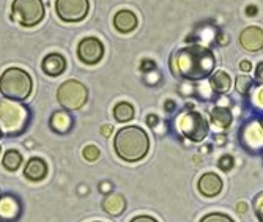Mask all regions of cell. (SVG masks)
I'll return each instance as SVG.
<instances>
[{
	"label": "cell",
	"instance_id": "cell-28",
	"mask_svg": "<svg viewBox=\"0 0 263 222\" xmlns=\"http://www.w3.org/2000/svg\"><path fill=\"white\" fill-rule=\"evenodd\" d=\"M254 103H255L257 107L263 109V87L255 91V95H254Z\"/></svg>",
	"mask_w": 263,
	"mask_h": 222
},
{
	"label": "cell",
	"instance_id": "cell-20",
	"mask_svg": "<svg viewBox=\"0 0 263 222\" xmlns=\"http://www.w3.org/2000/svg\"><path fill=\"white\" fill-rule=\"evenodd\" d=\"M211 121L218 128H229L232 125V112L227 107H214L211 110Z\"/></svg>",
	"mask_w": 263,
	"mask_h": 222
},
{
	"label": "cell",
	"instance_id": "cell-29",
	"mask_svg": "<svg viewBox=\"0 0 263 222\" xmlns=\"http://www.w3.org/2000/svg\"><path fill=\"white\" fill-rule=\"evenodd\" d=\"M140 69L142 71H145V72H153V69H155V62H152V60H143L142 62V65H140Z\"/></svg>",
	"mask_w": 263,
	"mask_h": 222
},
{
	"label": "cell",
	"instance_id": "cell-22",
	"mask_svg": "<svg viewBox=\"0 0 263 222\" xmlns=\"http://www.w3.org/2000/svg\"><path fill=\"white\" fill-rule=\"evenodd\" d=\"M4 167L8 169V170H17L19 165L22 164V156L19 152L16 150H8L4 156Z\"/></svg>",
	"mask_w": 263,
	"mask_h": 222
},
{
	"label": "cell",
	"instance_id": "cell-30",
	"mask_svg": "<svg viewBox=\"0 0 263 222\" xmlns=\"http://www.w3.org/2000/svg\"><path fill=\"white\" fill-rule=\"evenodd\" d=\"M255 79H257V82L263 84V62H260V63L257 65V69H255Z\"/></svg>",
	"mask_w": 263,
	"mask_h": 222
},
{
	"label": "cell",
	"instance_id": "cell-8",
	"mask_svg": "<svg viewBox=\"0 0 263 222\" xmlns=\"http://www.w3.org/2000/svg\"><path fill=\"white\" fill-rule=\"evenodd\" d=\"M88 0H57L55 11L65 22H79L88 14Z\"/></svg>",
	"mask_w": 263,
	"mask_h": 222
},
{
	"label": "cell",
	"instance_id": "cell-11",
	"mask_svg": "<svg viewBox=\"0 0 263 222\" xmlns=\"http://www.w3.org/2000/svg\"><path fill=\"white\" fill-rule=\"evenodd\" d=\"M197 188H199L200 194L205 197H216L222 192L224 183L218 174H214V172H206V174H203L199 178Z\"/></svg>",
	"mask_w": 263,
	"mask_h": 222
},
{
	"label": "cell",
	"instance_id": "cell-4",
	"mask_svg": "<svg viewBox=\"0 0 263 222\" xmlns=\"http://www.w3.org/2000/svg\"><path fill=\"white\" fill-rule=\"evenodd\" d=\"M29 112L22 104L11 100H0V130L16 136L27 125Z\"/></svg>",
	"mask_w": 263,
	"mask_h": 222
},
{
	"label": "cell",
	"instance_id": "cell-12",
	"mask_svg": "<svg viewBox=\"0 0 263 222\" xmlns=\"http://www.w3.org/2000/svg\"><path fill=\"white\" fill-rule=\"evenodd\" d=\"M240 44L251 52H257L263 49V29L257 26L246 27L240 35Z\"/></svg>",
	"mask_w": 263,
	"mask_h": 222
},
{
	"label": "cell",
	"instance_id": "cell-1",
	"mask_svg": "<svg viewBox=\"0 0 263 222\" xmlns=\"http://www.w3.org/2000/svg\"><path fill=\"white\" fill-rule=\"evenodd\" d=\"M214 55L205 46H187L174 55V74L184 79H203L210 76L214 68Z\"/></svg>",
	"mask_w": 263,
	"mask_h": 222
},
{
	"label": "cell",
	"instance_id": "cell-14",
	"mask_svg": "<svg viewBox=\"0 0 263 222\" xmlns=\"http://www.w3.org/2000/svg\"><path fill=\"white\" fill-rule=\"evenodd\" d=\"M114 27L120 33H129L137 27V16L129 10H120L114 16Z\"/></svg>",
	"mask_w": 263,
	"mask_h": 222
},
{
	"label": "cell",
	"instance_id": "cell-16",
	"mask_svg": "<svg viewBox=\"0 0 263 222\" xmlns=\"http://www.w3.org/2000/svg\"><path fill=\"white\" fill-rule=\"evenodd\" d=\"M41 66H43V71L46 74H49V76H59V74H62L65 71L66 62L59 54H49L43 60Z\"/></svg>",
	"mask_w": 263,
	"mask_h": 222
},
{
	"label": "cell",
	"instance_id": "cell-32",
	"mask_svg": "<svg viewBox=\"0 0 263 222\" xmlns=\"http://www.w3.org/2000/svg\"><path fill=\"white\" fill-rule=\"evenodd\" d=\"M158 121H159V118L156 117V115H148L147 117V123L150 126H156L158 125Z\"/></svg>",
	"mask_w": 263,
	"mask_h": 222
},
{
	"label": "cell",
	"instance_id": "cell-40",
	"mask_svg": "<svg viewBox=\"0 0 263 222\" xmlns=\"http://www.w3.org/2000/svg\"><path fill=\"white\" fill-rule=\"evenodd\" d=\"M260 123H261V126H263V118H261V121H260Z\"/></svg>",
	"mask_w": 263,
	"mask_h": 222
},
{
	"label": "cell",
	"instance_id": "cell-34",
	"mask_svg": "<svg viewBox=\"0 0 263 222\" xmlns=\"http://www.w3.org/2000/svg\"><path fill=\"white\" fill-rule=\"evenodd\" d=\"M236 208H238V211H240V213H246L248 211V203L246 202H240V203L236 205Z\"/></svg>",
	"mask_w": 263,
	"mask_h": 222
},
{
	"label": "cell",
	"instance_id": "cell-18",
	"mask_svg": "<svg viewBox=\"0 0 263 222\" xmlns=\"http://www.w3.org/2000/svg\"><path fill=\"white\" fill-rule=\"evenodd\" d=\"M71 126H73V118L69 117L68 112L65 110H59L52 115L51 118V128L60 134L63 133H68L71 130Z\"/></svg>",
	"mask_w": 263,
	"mask_h": 222
},
{
	"label": "cell",
	"instance_id": "cell-24",
	"mask_svg": "<svg viewBox=\"0 0 263 222\" xmlns=\"http://www.w3.org/2000/svg\"><path fill=\"white\" fill-rule=\"evenodd\" d=\"M200 222H235V220L224 213H210V214H205L200 219Z\"/></svg>",
	"mask_w": 263,
	"mask_h": 222
},
{
	"label": "cell",
	"instance_id": "cell-3",
	"mask_svg": "<svg viewBox=\"0 0 263 222\" xmlns=\"http://www.w3.org/2000/svg\"><path fill=\"white\" fill-rule=\"evenodd\" d=\"M33 82L27 71L21 68H8L0 76V93L5 100L24 101L32 93Z\"/></svg>",
	"mask_w": 263,
	"mask_h": 222
},
{
	"label": "cell",
	"instance_id": "cell-5",
	"mask_svg": "<svg viewBox=\"0 0 263 222\" xmlns=\"http://www.w3.org/2000/svg\"><path fill=\"white\" fill-rule=\"evenodd\" d=\"M57 100L60 106L66 110H78L82 109L88 100V90L79 81H66L57 90Z\"/></svg>",
	"mask_w": 263,
	"mask_h": 222
},
{
	"label": "cell",
	"instance_id": "cell-26",
	"mask_svg": "<svg viewBox=\"0 0 263 222\" xmlns=\"http://www.w3.org/2000/svg\"><path fill=\"white\" fill-rule=\"evenodd\" d=\"M218 165H219V169H221V170L229 172V170L235 165V159H233L230 155H224V156H221V159H219Z\"/></svg>",
	"mask_w": 263,
	"mask_h": 222
},
{
	"label": "cell",
	"instance_id": "cell-13",
	"mask_svg": "<svg viewBox=\"0 0 263 222\" xmlns=\"http://www.w3.org/2000/svg\"><path fill=\"white\" fill-rule=\"evenodd\" d=\"M21 214V205L16 197L4 195L0 199V220L2 222H13Z\"/></svg>",
	"mask_w": 263,
	"mask_h": 222
},
{
	"label": "cell",
	"instance_id": "cell-38",
	"mask_svg": "<svg viewBox=\"0 0 263 222\" xmlns=\"http://www.w3.org/2000/svg\"><path fill=\"white\" fill-rule=\"evenodd\" d=\"M101 133H103V136H110L112 134V126H103L101 128Z\"/></svg>",
	"mask_w": 263,
	"mask_h": 222
},
{
	"label": "cell",
	"instance_id": "cell-37",
	"mask_svg": "<svg viewBox=\"0 0 263 222\" xmlns=\"http://www.w3.org/2000/svg\"><path fill=\"white\" fill-rule=\"evenodd\" d=\"M175 109V103L174 101H165V110L167 112H172Z\"/></svg>",
	"mask_w": 263,
	"mask_h": 222
},
{
	"label": "cell",
	"instance_id": "cell-36",
	"mask_svg": "<svg viewBox=\"0 0 263 222\" xmlns=\"http://www.w3.org/2000/svg\"><path fill=\"white\" fill-rule=\"evenodd\" d=\"M100 189H101L103 192H109V191L112 189V186H110V183H107V181H104V183H101V186H100Z\"/></svg>",
	"mask_w": 263,
	"mask_h": 222
},
{
	"label": "cell",
	"instance_id": "cell-31",
	"mask_svg": "<svg viewBox=\"0 0 263 222\" xmlns=\"http://www.w3.org/2000/svg\"><path fill=\"white\" fill-rule=\"evenodd\" d=\"M131 222H158V220L155 217H150V216H137Z\"/></svg>",
	"mask_w": 263,
	"mask_h": 222
},
{
	"label": "cell",
	"instance_id": "cell-42",
	"mask_svg": "<svg viewBox=\"0 0 263 222\" xmlns=\"http://www.w3.org/2000/svg\"><path fill=\"white\" fill-rule=\"evenodd\" d=\"M95 222H98V220H95Z\"/></svg>",
	"mask_w": 263,
	"mask_h": 222
},
{
	"label": "cell",
	"instance_id": "cell-25",
	"mask_svg": "<svg viewBox=\"0 0 263 222\" xmlns=\"http://www.w3.org/2000/svg\"><path fill=\"white\" fill-rule=\"evenodd\" d=\"M82 156L88 161V162H95L98 158H100V150L98 146L95 145H87L84 150H82Z\"/></svg>",
	"mask_w": 263,
	"mask_h": 222
},
{
	"label": "cell",
	"instance_id": "cell-35",
	"mask_svg": "<svg viewBox=\"0 0 263 222\" xmlns=\"http://www.w3.org/2000/svg\"><path fill=\"white\" fill-rule=\"evenodd\" d=\"M246 14H248V16H254V14H257V7L249 5V7L246 8Z\"/></svg>",
	"mask_w": 263,
	"mask_h": 222
},
{
	"label": "cell",
	"instance_id": "cell-7",
	"mask_svg": "<svg viewBox=\"0 0 263 222\" xmlns=\"http://www.w3.org/2000/svg\"><path fill=\"white\" fill-rule=\"evenodd\" d=\"M178 128L187 139L200 142L208 136L210 126L199 112H186L178 120Z\"/></svg>",
	"mask_w": 263,
	"mask_h": 222
},
{
	"label": "cell",
	"instance_id": "cell-17",
	"mask_svg": "<svg viewBox=\"0 0 263 222\" xmlns=\"http://www.w3.org/2000/svg\"><path fill=\"white\" fill-rule=\"evenodd\" d=\"M103 208L106 213H109L110 216H118L122 214L126 208V200L122 194H109L104 202H103Z\"/></svg>",
	"mask_w": 263,
	"mask_h": 222
},
{
	"label": "cell",
	"instance_id": "cell-33",
	"mask_svg": "<svg viewBox=\"0 0 263 222\" xmlns=\"http://www.w3.org/2000/svg\"><path fill=\"white\" fill-rule=\"evenodd\" d=\"M240 68H241V71H251V68H252V65H251V62H248V60H243L241 63H240Z\"/></svg>",
	"mask_w": 263,
	"mask_h": 222
},
{
	"label": "cell",
	"instance_id": "cell-39",
	"mask_svg": "<svg viewBox=\"0 0 263 222\" xmlns=\"http://www.w3.org/2000/svg\"><path fill=\"white\" fill-rule=\"evenodd\" d=\"M0 137H2V130H0Z\"/></svg>",
	"mask_w": 263,
	"mask_h": 222
},
{
	"label": "cell",
	"instance_id": "cell-19",
	"mask_svg": "<svg viewBox=\"0 0 263 222\" xmlns=\"http://www.w3.org/2000/svg\"><path fill=\"white\" fill-rule=\"evenodd\" d=\"M210 87L218 93H226L232 87V79L226 71H216L210 78Z\"/></svg>",
	"mask_w": 263,
	"mask_h": 222
},
{
	"label": "cell",
	"instance_id": "cell-15",
	"mask_svg": "<svg viewBox=\"0 0 263 222\" xmlns=\"http://www.w3.org/2000/svg\"><path fill=\"white\" fill-rule=\"evenodd\" d=\"M24 175L32 181H41L47 175V164L41 158H32L24 167Z\"/></svg>",
	"mask_w": 263,
	"mask_h": 222
},
{
	"label": "cell",
	"instance_id": "cell-6",
	"mask_svg": "<svg viewBox=\"0 0 263 222\" xmlns=\"http://www.w3.org/2000/svg\"><path fill=\"white\" fill-rule=\"evenodd\" d=\"M13 19L24 27H33L44 17L43 0H14L11 5Z\"/></svg>",
	"mask_w": 263,
	"mask_h": 222
},
{
	"label": "cell",
	"instance_id": "cell-9",
	"mask_svg": "<svg viewBox=\"0 0 263 222\" xmlns=\"http://www.w3.org/2000/svg\"><path fill=\"white\" fill-rule=\"evenodd\" d=\"M103 54H104V46L95 36H88L82 40L78 46V55L87 65L98 63L103 59Z\"/></svg>",
	"mask_w": 263,
	"mask_h": 222
},
{
	"label": "cell",
	"instance_id": "cell-21",
	"mask_svg": "<svg viewBox=\"0 0 263 222\" xmlns=\"http://www.w3.org/2000/svg\"><path fill=\"white\" fill-rule=\"evenodd\" d=\"M114 118L120 123L133 120L134 118V107L129 103H118L114 107Z\"/></svg>",
	"mask_w": 263,
	"mask_h": 222
},
{
	"label": "cell",
	"instance_id": "cell-10",
	"mask_svg": "<svg viewBox=\"0 0 263 222\" xmlns=\"http://www.w3.org/2000/svg\"><path fill=\"white\" fill-rule=\"evenodd\" d=\"M241 142L249 152L263 150V126L260 121L248 123L241 131Z\"/></svg>",
	"mask_w": 263,
	"mask_h": 222
},
{
	"label": "cell",
	"instance_id": "cell-41",
	"mask_svg": "<svg viewBox=\"0 0 263 222\" xmlns=\"http://www.w3.org/2000/svg\"><path fill=\"white\" fill-rule=\"evenodd\" d=\"M0 153H2V146H0Z\"/></svg>",
	"mask_w": 263,
	"mask_h": 222
},
{
	"label": "cell",
	"instance_id": "cell-27",
	"mask_svg": "<svg viewBox=\"0 0 263 222\" xmlns=\"http://www.w3.org/2000/svg\"><path fill=\"white\" fill-rule=\"evenodd\" d=\"M254 208L257 213V217L260 219V222H263V194L255 197V202H254Z\"/></svg>",
	"mask_w": 263,
	"mask_h": 222
},
{
	"label": "cell",
	"instance_id": "cell-23",
	"mask_svg": "<svg viewBox=\"0 0 263 222\" xmlns=\"http://www.w3.org/2000/svg\"><path fill=\"white\" fill-rule=\"evenodd\" d=\"M252 85H254V81L249 76H238L236 78V90L241 95H248L251 91Z\"/></svg>",
	"mask_w": 263,
	"mask_h": 222
},
{
	"label": "cell",
	"instance_id": "cell-2",
	"mask_svg": "<svg viewBox=\"0 0 263 222\" xmlns=\"http://www.w3.org/2000/svg\"><path fill=\"white\" fill-rule=\"evenodd\" d=\"M114 148L118 158L128 162H137L147 156L150 150V137L139 126H125L115 134Z\"/></svg>",
	"mask_w": 263,
	"mask_h": 222
}]
</instances>
